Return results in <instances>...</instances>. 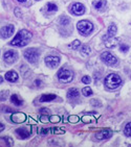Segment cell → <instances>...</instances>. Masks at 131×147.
Masks as SVG:
<instances>
[{"instance_id": "cell-1", "label": "cell", "mask_w": 131, "mask_h": 147, "mask_svg": "<svg viewBox=\"0 0 131 147\" xmlns=\"http://www.w3.org/2000/svg\"><path fill=\"white\" fill-rule=\"evenodd\" d=\"M31 39V32L26 29H22L16 34V37L12 40L11 45L16 46V47H23L29 44Z\"/></svg>"}, {"instance_id": "cell-2", "label": "cell", "mask_w": 131, "mask_h": 147, "mask_svg": "<svg viewBox=\"0 0 131 147\" xmlns=\"http://www.w3.org/2000/svg\"><path fill=\"white\" fill-rule=\"evenodd\" d=\"M121 84H122V78L115 73L108 74L105 77V80H104V85L106 86V88L110 89V90L119 88Z\"/></svg>"}, {"instance_id": "cell-3", "label": "cell", "mask_w": 131, "mask_h": 147, "mask_svg": "<svg viewBox=\"0 0 131 147\" xmlns=\"http://www.w3.org/2000/svg\"><path fill=\"white\" fill-rule=\"evenodd\" d=\"M78 30L80 31L82 36H88L91 31L93 30V24L87 20H81L77 24Z\"/></svg>"}, {"instance_id": "cell-4", "label": "cell", "mask_w": 131, "mask_h": 147, "mask_svg": "<svg viewBox=\"0 0 131 147\" xmlns=\"http://www.w3.org/2000/svg\"><path fill=\"white\" fill-rule=\"evenodd\" d=\"M74 78V72L69 69L62 68L58 72V79L63 84H68Z\"/></svg>"}, {"instance_id": "cell-5", "label": "cell", "mask_w": 131, "mask_h": 147, "mask_svg": "<svg viewBox=\"0 0 131 147\" xmlns=\"http://www.w3.org/2000/svg\"><path fill=\"white\" fill-rule=\"evenodd\" d=\"M24 57H25L29 63H36L39 59V52L37 49L29 48L24 51Z\"/></svg>"}, {"instance_id": "cell-6", "label": "cell", "mask_w": 131, "mask_h": 147, "mask_svg": "<svg viewBox=\"0 0 131 147\" xmlns=\"http://www.w3.org/2000/svg\"><path fill=\"white\" fill-rule=\"evenodd\" d=\"M101 59L105 64H107L108 66H114L117 63V59L114 57L113 54H111L110 52L106 51L104 53L101 54Z\"/></svg>"}, {"instance_id": "cell-7", "label": "cell", "mask_w": 131, "mask_h": 147, "mask_svg": "<svg viewBox=\"0 0 131 147\" xmlns=\"http://www.w3.org/2000/svg\"><path fill=\"white\" fill-rule=\"evenodd\" d=\"M15 133L17 135V137L19 139H26L31 136V127L29 125L27 126H22V127H19L15 130Z\"/></svg>"}, {"instance_id": "cell-8", "label": "cell", "mask_w": 131, "mask_h": 147, "mask_svg": "<svg viewBox=\"0 0 131 147\" xmlns=\"http://www.w3.org/2000/svg\"><path fill=\"white\" fill-rule=\"evenodd\" d=\"M3 59L5 61V63L8 64H13L17 61L18 59V53L15 50H9L5 51L4 54H3Z\"/></svg>"}, {"instance_id": "cell-9", "label": "cell", "mask_w": 131, "mask_h": 147, "mask_svg": "<svg viewBox=\"0 0 131 147\" xmlns=\"http://www.w3.org/2000/svg\"><path fill=\"white\" fill-rule=\"evenodd\" d=\"M45 64L48 68H56L60 64V57H55V55H48L45 59Z\"/></svg>"}, {"instance_id": "cell-10", "label": "cell", "mask_w": 131, "mask_h": 147, "mask_svg": "<svg viewBox=\"0 0 131 147\" xmlns=\"http://www.w3.org/2000/svg\"><path fill=\"white\" fill-rule=\"evenodd\" d=\"M71 13L77 15V16H81V15H83L85 13V6L80 2L74 3L72 6H71Z\"/></svg>"}, {"instance_id": "cell-11", "label": "cell", "mask_w": 131, "mask_h": 147, "mask_svg": "<svg viewBox=\"0 0 131 147\" xmlns=\"http://www.w3.org/2000/svg\"><path fill=\"white\" fill-rule=\"evenodd\" d=\"M103 40H104L105 46L108 48H113L117 45V39H115L114 37H109L108 34H105L103 37Z\"/></svg>"}, {"instance_id": "cell-12", "label": "cell", "mask_w": 131, "mask_h": 147, "mask_svg": "<svg viewBox=\"0 0 131 147\" xmlns=\"http://www.w3.org/2000/svg\"><path fill=\"white\" fill-rule=\"evenodd\" d=\"M14 29H15V27L13 25L3 26L2 28H1V38L6 39V38L11 37L12 34H13V32H14Z\"/></svg>"}, {"instance_id": "cell-13", "label": "cell", "mask_w": 131, "mask_h": 147, "mask_svg": "<svg viewBox=\"0 0 131 147\" xmlns=\"http://www.w3.org/2000/svg\"><path fill=\"white\" fill-rule=\"evenodd\" d=\"M111 136H112V131L110 129H103L96 134V139L97 140H106V139L110 138Z\"/></svg>"}, {"instance_id": "cell-14", "label": "cell", "mask_w": 131, "mask_h": 147, "mask_svg": "<svg viewBox=\"0 0 131 147\" xmlns=\"http://www.w3.org/2000/svg\"><path fill=\"white\" fill-rule=\"evenodd\" d=\"M11 120L14 123H22L26 120V115L23 113H15L11 116Z\"/></svg>"}, {"instance_id": "cell-15", "label": "cell", "mask_w": 131, "mask_h": 147, "mask_svg": "<svg viewBox=\"0 0 131 147\" xmlns=\"http://www.w3.org/2000/svg\"><path fill=\"white\" fill-rule=\"evenodd\" d=\"M5 79L8 82H15L18 80V74L15 71H9L5 73Z\"/></svg>"}, {"instance_id": "cell-16", "label": "cell", "mask_w": 131, "mask_h": 147, "mask_svg": "<svg viewBox=\"0 0 131 147\" xmlns=\"http://www.w3.org/2000/svg\"><path fill=\"white\" fill-rule=\"evenodd\" d=\"M57 98V96L55 94H45V95H42L40 97V101L41 102H49L53 101L54 99Z\"/></svg>"}, {"instance_id": "cell-17", "label": "cell", "mask_w": 131, "mask_h": 147, "mask_svg": "<svg viewBox=\"0 0 131 147\" xmlns=\"http://www.w3.org/2000/svg\"><path fill=\"white\" fill-rule=\"evenodd\" d=\"M67 97L70 99H74L77 98V97H79V91H78V89L76 88L69 89L68 92H67Z\"/></svg>"}, {"instance_id": "cell-18", "label": "cell", "mask_w": 131, "mask_h": 147, "mask_svg": "<svg viewBox=\"0 0 131 147\" xmlns=\"http://www.w3.org/2000/svg\"><path fill=\"white\" fill-rule=\"evenodd\" d=\"M106 5V1L105 0H96L93 2V6L96 9H99V11H101V9H103L104 7H105Z\"/></svg>"}, {"instance_id": "cell-19", "label": "cell", "mask_w": 131, "mask_h": 147, "mask_svg": "<svg viewBox=\"0 0 131 147\" xmlns=\"http://www.w3.org/2000/svg\"><path fill=\"white\" fill-rule=\"evenodd\" d=\"M11 101L13 102L15 105H18V107H19V105H22V103H23L22 100H21L16 94H14V95H12L11 96Z\"/></svg>"}, {"instance_id": "cell-20", "label": "cell", "mask_w": 131, "mask_h": 147, "mask_svg": "<svg viewBox=\"0 0 131 147\" xmlns=\"http://www.w3.org/2000/svg\"><path fill=\"white\" fill-rule=\"evenodd\" d=\"M115 34H117V26H115V24H111L108 27V32H107V34H108L109 37H114Z\"/></svg>"}, {"instance_id": "cell-21", "label": "cell", "mask_w": 131, "mask_h": 147, "mask_svg": "<svg viewBox=\"0 0 131 147\" xmlns=\"http://www.w3.org/2000/svg\"><path fill=\"white\" fill-rule=\"evenodd\" d=\"M81 53H82V55H84V57H86V55H89V54L91 53L90 47H89L88 45L82 46V48H81Z\"/></svg>"}, {"instance_id": "cell-22", "label": "cell", "mask_w": 131, "mask_h": 147, "mask_svg": "<svg viewBox=\"0 0 131 147\" xmlns=\"http://www.w3.org/2000/svg\"><path fill=\"white\" fill-rule=\"evenodd\" d=\"M81 46V42L79 41V40H74V42L71 43V44H69V48L74 49V50H77L79 47Z\"/></svg>"}, {"instance_id": "cell-23", "label": "cell", "mask_w": 131, "mask_h": 147, "mask_svg": "<svg viewBox=\"0 0 131 147\" xmlns=\"http://www.w3.org/2000/svg\"><path fill=\"white\" fill-rule=\"evenodd\" d=\"M82 93H83V95L86 96V97L91 96V95H92V90H91L89 87H85V88H83Z\"/></svg>"}, {"instance_id": "cell-24", "label": "cell", "mask_w": 131, "mask_h": 147, "mask_svg": "<svg viewBox=\"0 0 131 147\" xmlns=\"http://www.w3.org/2000/svg\"><path fill=\"white\" fill-rule=\"evenodd\" d=\"M124 133H125L126 136L131 137V122H129V123L126 124L125 128H124Z\"/></svg>"}, {"instance_id": "cell-25", "label": "cell", "mask_w": 131, "mask_h": 147, "mask_svg": "<svg viewBox=\"0 0 131 147\" xmlns=\"http://www.w3.org/2000/svg\"><path fill=\"white\" fill-rule=\"evenodd\" d=\"M60 24L62 26H67L70 23V20L68 19V18H66V17H61V19H60Z\"/></svg>"}, {"instance_id": "cell-26", "label": "cell", "mask_w": 131, "mask_h": 147, "mask_svg": "<svg viewBox=\"0 0 131 147\" xmlns=\"http://www.w3.org/2000/svg\"><path fill=\"white\" fill-rule=\"evenodd\" d=\"M46 7H47V11H57V9H58L57 5L54 4V3H47Z\"/></svg>"}, {"instance_id": "cell-27", "label": "cell", "mask_w": 131, "mask_h": 147, "mask_svg": "<svg viewBox=\"0 0 131 147\" xmlns=\"http://www.w3.org/2000/svg\"><path fill=\"white\" fill-rule=\"evenodd\" d=\"M49 133L54 134V128H42V129H40V134L43 135V136L48 135Z\"/></svg>"}, {"instance_id": "cell-28", "label": "cell", "mask_w": 131, "mask_h": 147, "mask_svg": "<svg viewBox=\"0 0 131 147\" xmlns=\"http://www.w3.org/2000/svg\"><path fill=\"white\" fill-rule=\"evenodd\" d=\"M68 121L70 122V123H78V122L80 121V118L78 116H76V115H72V116L68 117Z\"/></svg>"}, {"instance_id": "cell-29", "label": "cell", "mask_w": 131, "mask_h": 147, "mask_svg": "<svg viewBox=\"0 0 131 147\" xmlns=\"http://www.w3.org/2000/svg\"><path fill=\"white\" fill-rule=\"evenodd\" d=\"M82 121L84 122V123H91V122L94 121V118L90 116H84V117H82Z\"/></svg>"}, {"instance_id": "cell-30", "label": "cell", "mask_w": 131, "mask_h": 147, "mask_svg": "<svg viewBox=\"0 0 131 147\" xmlns=\"http://www.w3.org/2000/svg\"><path fill=\"white\" fill-rule=\"evenodd\" d=\"M49 121L51 123H59L61 121V118L59 116H50L49 117Z\"/></svg>"}, {"instance_id": "cell-31", "label": "cell", "mask_w": 131, "mask_h": 147, "mask_svg": "<svg viewBox=\"0 0 131 147\" xmlns=\"http://www.w3.org/2000/svg\"><path fill=\"white\" fill-rule=\"evenodd\" d=\"M1 141H5L6 145H13V139L10 138V137H4V138H1Z\"/></svg>"}, {"instance_id": "cell-32", "label": "cell", "mask_w": 131, "mask_h": 147, "mask_svg": "<svg viewBox=\"0 0 131 147\" xmlns=\"http://www.w3.org/2000/svg\"><path fill=\"white\" fill-rule=\"evenodd\" d=\"M82 82L83 84H85V85H88L89 82H90V77L89 76H83L82 77Z\"/></svg>"}, {"instance_id": "cell-33", "label": "cell", "mask_w": 131, "mask_h": 147, "mask_svg": "<svg viewBox=\"0 0 131 147\" xmlns=\"http://www.w3.org/2000/svg\"><path fill=\"white\" fill-rule=\"evenodd\" d=\"M120 49H121V51H123V52H127L128 49H129V47L127 45H125V44H121Z\"/></svg>"}, {"instance_id": "cell-34", "label": "cell", "mask_w": 131, "mask_h": 147, "mask_svg": "<svg viewBox=\"0 0 131 147\" xmlns=\"http://www.w3.org/2000/svg\"><path fill=\"white\" fill-rule=\"evenodd\" d=\"M65 133L64 129H61V128H54V134H59V135H63Z\"/></svg>"}, {"instance_id": "cell-35", "label": "cell", "mask_w": 131, "mask_h": 147, "mask_svg": "<svg viewBox=\"0 0 131 147\" xmlns=\"http://www.w3.org/2000/svg\"><path fill=\"white\" fill-rule=\"evenodd\" d=\"M40 120L42 122H44V123H46L47 121H49V119H48V117H47V116H41Z\"/></svg>"}, {"instance_id": "cell-36", "label": "cell", "mask_w": 131, "mask_h": 147, "mask_svg": "<svg viewBox=\"0 0 131 147\" xmlns=\"http://www.w3.org/2000/svg\"><path fill=\"white\" fill-rule=\"evenodd\" d=\"M91 105H93V107H100L101 103L98 102V100H91Z\"/></svg>"}, {"instance_id": "cell-37", "label": "cell", "mask_w": 131, "mask_h": 147, "mask_svg": "<svg viewBox=\"0 0 131 147\" xmlns=\"http://www.w3.org/2000/svg\"><path fill=\"white\" fill-rule=\"evenodd\" d=\"M40 84H41L40 80H35V85H36V86H38V87H39V86H40Z\"/></svg>"}, {"instance_id": "cell-38", "label": "cell", "mask_w": 131, "mask_h": 147, "mask_svg": "<svg viewBox=\"0 0 131 147\" xmlns=\"http://www.w3.org/2000/svg\"><path fill=\"white\" fill-rule=\"evenodd\" d=\"M0 126H1V127H0V131H2V130L4 129V125L1 123V124H0Z\"/></svg>"}, {"instance_id": "cell-39", "label": "cell", "mask_w": 131, "mask_h": 147, "mask_svg": "<svg viewBox=\"0 0 131 147\" xmlns=\"http://www.w3.org/2000/svg\"><path fill=\"white\" fill-rule=\"evenodd\" d=\"M18 9H16V15H17V16H20V11H18Z\"/></svg>"}, {"instance_id": "cell-40", "label": "cell", "mask_w": 131, "mask_h": 147, "mask_svg": "<svg viewBox=\"0 0 131 147\" xmlns=\"http://www.w3.org/2000/svg\"><path fill=\"white\" fill-rule=\"evenodd\" d=\"M18 1H19V2H25L26 0H18Z\"/></svg>"}]
</instances>
